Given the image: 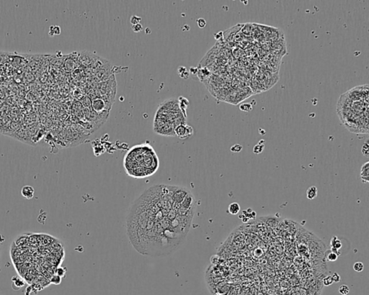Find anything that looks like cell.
<instances>
[{
  "mask_svg": "<svg viewBox=\"0 0 369 295\" xmlns=\"http://www.w3.org/2000/svg\"><path fill=\"white\" fill-rule=\"evenodd\" d=\"M194 196L181 187L156 185L135 201L126 220L131 243L141 254L173 252L187 236L194 216Z\"/></svg>",
  "mask_w": 369,
  "mask_h": 295,
  "instance_id": "6da1fadb",
  "label": "cell"
},
{
  "mask_svg": "<svg viewBox=\"0 0 369 295\" xmlns=\"http://www.w3.org/2000/svg\"><path fill=\"white\" fill-rule=\"evenodd\" d=\"M368 85L352 88L340 96L337 113L345 128L355 134L368 133Z\"/></svg>",
  "mask_w": 369,
  "mask_h": 295,
  "instance_id": "7a4b0ae2",
  "label": "cell"
},
{
  "mask_svg": "<svg viewBox=\"0 0 369 295\" xmlns=\"http://www.w3.org/2000/svg\"><path fill=\"white\" fill-rule=\"evenodd\" d=\"M126 174L135 178H145L154 175L160 167V160L152 147L147 143L136 145L123 158Z\"/></svg>",
  "mask_w": 369,
  "mask_h": 295,
  "instance_id": "3957f363",
  "label": "cell"
},
{
  "mask_svg": "<svg viewBox=\"0 0 369 295\" xmlns=\"http://www.w3.org/2000/svg\"><path fill=\"white\" fill-rule=\"evenodd\" d=\"M194 134V130L191 125L186 123H182L177 125L175 128V135L182 140H185L191 138Z\"/></svg>",
  "mask_w": 369,
  "mask_h": 295,
  "instance_id": "277c9868",
  "label": "cell"
},
{
  "mask_svg": "<svg viewBox=\"0 0 369 295\" xmlns=\"http://www.w3.org/2000/svg\"><path fill=\"white\" fill-rule=\"evenodd\" d=\"M330 246H331L330 251H331L332 252L335 253L338 256H340L341 254L340 252V249L342 248L343 244L341 240H340L337 236H333L332 238L331 241H330Z\"/></svg>",
  "mask_w": 369,
  "mask_h": 295,
  "instance_id": "5b68a950",
  "label": "cell"
},
{
  "mask_svg": "<svg viewBox=\"0 0 369 295\" xmlns=\"http://www.w3.org/2000/svg\"><path fill=\"white\" fill-rule=\"evenodd\" d=\"M361 179L363 183L368 184L369 182V162L367 161L363 164L361 169Z\"/></svg>",
  "mask_w": 369,
  "mask_h": 295,
  "instance_id": "8992f818",
  "label": "cell"
},
{
  "mask_svg": "<svg viewBox=\"0 0 369 295\" xmlns=\"http://www.w3.org/2000/svg\"><path fill=\"white\" fill-rule=\"evenodd\" d=\"M35 189L33 187L29 185L24 186L21 189V194L23 197L27 199H31L34 196Z\"/></svg>",
  "mask_w": 369,
  "mask_h": 295,
  "instance_id": "52a82bcc",
  "label": "cell"
},
{
  "mask_svg": "<svg viewBox=\"0 0 369 295\" xmlns=\"http://www.w3.org/2000/svg\"><path fill=\"white\" fill-rule=\"evenodd\" d=\"M178 105H179V107H180V110H182L181 112L182 113V114H183L184 117L186 118V117H187V114H186V110H187L188 105H189V102H188V100L187 99H185V98L182 97V96H180V97L179 98V100H178Z\"/></svg>",
  "mask_w": 369,
  "mask_h": 295,
  "instance_id": "ba28073f",
  "label": "cell"
},
{
  "mask_svg": "<svg viewBox=\"0 0 369 295\" xmlns=\"http://www.w3.org/2000/svg\"><path fill=\"white\" fill-rule=\"evenodd\" d=\"M92 107L96 112H103L105 107V103L104 102L103 100L96 99L92 102Z\"/></svg>",
  "mask_w": 369,
  "mask_h": 295,
  "instance_id": "9c48e42d",
  "label": "cell"
},
{
  "mask_svg": "<svg viewBox=\"0 0 369 295\" xmlns=\"http://www.w3.org/2000/svg\"><path fill=\"white\" fill-rule=\"evenodd\" d=\"M306 194V197H307L308 199H310V200L315 199V198L317 196L318 189L317 187H315V186H311V187H309L307 189Z\"/></svg>",
  "mask_w": 369,
  "mask_h": 295,
  "instance_id": "30bf717a",
  "label": "cell"
},
{
  "mask_svg": "<svg viewBox=\"0 0 369 295\" xmlns=\"http://www.w3.org/2000/svg\"><path fill=\"white\" fill-rule=\"evenodd\" d=\"M239 211H240V205L237 202L231 203L228 207V212L233 215H236L239 212Z\"/></svg>",
  "mask_w": 369,
  "mask_h": 295,
  "instance_id": "8fae6325",
  "label": "cell"
},
{
  "mask_svg": "<svg viewBox=\"0 0 369 295\" xmlns=\"http://www.w3.org/2000/svg\"><path fill=\"white\" fill-rule=\"evenodd\" d=\"M60 33H61V29H60V27L57 26V25H54V26L50 27V30H49V35H50L51 36L58 35H59Z\"/></svg>",
  "mask_w": 369,
  "mask_h": 295,
  "instance_id": "7c38bea8",
  "label": "cell"
},
{
  "mask_svg": "<svg viewBox=\"0 0 369 295\" xmlns=\"http://www.w3.org/2000/svg\"><path fill=\"white\" fill-rule=\"evenodd\" d=\"M265 142L263 140H262V141H260V142H259V143L257 145H255V147H254L253 148V152L255 153V154H260V153L262 152V151H263L264 149V143H262Z\"/></svg>",
  "mask_w": 369,
  "mask_h": 295,
  "instance_id": "4fadbf2b",
  "label": "cell"
},
{
  "mask_svg": "<svg viewBox=\"0 0 369 295\" xmlns=\"http://www.w3.org/2000/svg\"><path fill=\"white\" fill-rule=\"evenodd\" d=\"M352 268H353V270L356 271V272H361V271H363V269H364V265H363L362 262L358 261L354 263L353 267Z\"/></svg>",
  "mask_w": 369,
  "mask_h": 295,
  "instance_id": "5bb4252c",
  "label": "cell"
},
{
  "mask_svg": "<svg viewBox=\"0 0 369 295\" xmlns=\"http://www.w3.org/2000/svg\"><path fill=\"white\" fill-rule=\"evenodd\" d=\"M337 258H338V256H337L335 253L332 252L331 251H330V252L328 253L327 255V256H326L327 261H331V262H334V261H337Z\"/></svg>",
  "mask_w": 369,
  "mask_h": 295,
  "instance_id": "9a60e30c",
  "label": "cell"
},
{
  "mask_svg": "<svg viewBox=\"0 0 369 295\" xmlns=\"http://www.w3.org/2000/svg\"><path fill=\"white\" fill-rule=\"evenodd\" d=\"M362 154L363 156L368 157L369 156V145H368V141H366L363 143L362 146Z\"/></svg>",
  "mask_w": 369,
  "mask_h": 295,
  "instance_id": "2e32d148",
  "label": "cell"
},
{
  "mask_svg": "<svg viewBox=\"0 0 369 295\" xmlns=\"http://www.w3.org/2000/svg\"><path fill=\"white\" fill-rule=\"evenodd\" d=\"M350 292V289L347 285L343 284L339 288V293L342 295H347Z\"/></svg>",
  "mask_w": 369,
  "mask_h": 295,
  "instance_id": "e0dca14e",
  "label": "cell"
},
{
  "mask_svg": "<svg viewBox=\"0 0 369 295\" xmlns=\"http://www.w3.org/2000/svg\"><path fill=\"white\" fill-rule=\"evenodd\" d=\"M333 283L334 282L333 280H332V276H327L323 278V284H324L325 287H329V286L332 285Z\"/></svg>",
  "mask_w": 369,
  "mask_h": 295,
  "instance_id": "ac0fdd59",
  "label": "cell"
},
{
  "mask_svg": "<svg viewBox=\"0 0 369 295\" xmlns=\"http://www.w3.org/2000/svg\"><path fill=\"white\" fill-rule=\"evenodd\" d=\"M141 20V17H138V16L133 15L131 18V23L133 25H136L137 24H139V22Z\"/></svg>",
  "mask_w": 369,
  "mask_h": 295,
  "instance_id": "d6986e66",
  "label": "cell"
},
{
  "mask_svg": "<svg viewBox=\"0 0 369 295\" xmlns=\"http://www.w3.org/2000/svg\"><path fill=\"white\" fill-rule=\"evenodd\" d=\"M242 145L240 144H235L231 148V151L234 153H239L242 150Z\"/></svg>",
  "mask_w": 369,
  "mask_h": 295,
  "instance_id": "ffe728a7",
  "label": "cell"
},
{
  "mask_svg": "<svg viewBox=\"0 0 369 295\" xmlns=\"http://www.w3.org/2000/svg\"><path fill=\"white\" fill-rule=\"evenodd\" d=\"M252 108L253 107L250 104H244V105H242L240 106V110L244 111V112H249L250 110H252Z\"/></svg>",
  "mask_w": 369,
  "mask_h": 295,
  "instance_id": "44dd1931",
  "label": "cell"
},
{
  "mask_svg": "<svg viewBox=\"0 0 369 295\" xmlns=\"http://www.w3.org/2000/svg\"><path fill=\"white\" fill-rule=\"evenodd\" d=\"M61 277H60V276H58V275L54 276L51 278V283L54 284H59L61 283Z\"/></svg>",
  "mask_w": 369,
  "mask_h": 295,
  "instance_id": "7402d4cb",
  "label": "cell"
},
{
  "mask_svg": "<svg viewBox=\"0 0 369 295\" xmlns=\"http://www.w3.org/2000/svg\"><path fill=\"white\" fill-rule=\"evenodd\" d=\"M332 280H333V282H335V283H338L341 280L340 276V274L337 272H335L333 275H332Z\"/></svg>",
  "mask_w": 369,
  "mask_h": 295,
  "instance_id": "603a6c76",
  "label": "cell"
},
{
  "mask_svg": "<svg viewBox=\"0 0 369 295\" xmlns=\"http://www.w3.org/2000/svg\"><path fill=\"white\" fill-rule=\"evenodd\" d=\"M197 23H198V25L199 28H203L204 27H206V22L204 19H203V18H200V19H198V20H197Z\"/></svg>",
  "mask_w": 369,
  "mask_h": 295,
  "instance_id": "cb8c5ba5",
  "label": "cell"
},
{
  "mask_svg": "<svg viewBox=\"0 0 369 295\" xmlns=\"http://www.w3.org/2000/svg\"><path fill=\"white\" fill-rule=\"evenodd\" d=\"M132 29L133 30V32H140L141 30H143V27H142L141 25L140 24H137L136 25H133L132 26Z\"/></svg>",
  "mask_w": 369,
  "mask_h": 295,
  "instance_id": "d4e9b609",
  "label": "cell"
},
{
  "mask_svg": "<svg viewBox=\"0 0 369 295\" xmlns=\"http://www.w3.org/2000/svg\"><path fill=\"white\" fill-rule=\"evenodd\" d=\"M65 272H66V271L63 269V268H59L57 271V274H58V276H60V277H62V276H64L65 275Z\"/></svg>",
  "mask_w": 369,
  "mask_h": 295,
  "instance_id": "484cf974",
  "label": "cell"
}]
</instances>
